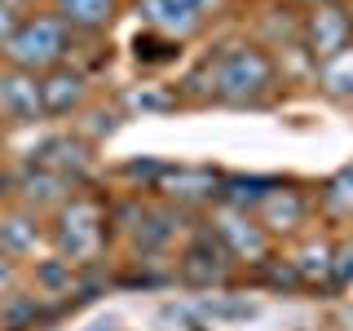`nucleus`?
Here are the masks:
<instances>
[{
    "label": "nucleus",
    "instance_id": "nucleus-8",
    "mask_svg": "<svg viewBox=\"0 0 353 331\" xmlns=\"http://www.w3.org/2000/svg\"><path fill=\"white\" fill-rule=\"evenodd\" d=\"M234 270V261H230V252L221 248V239L212 230H203V234H194L185 243L181 261H176V274H181L190 287H216L225 283V274Z\"/></svg>",
    "mask_w": 353,
    "mask_h": 331
},
{
    "label": "nucleus",
    "instance_id": "nucleus-21",
    "mask_svg": "<svg viewBox=\"0 0 353 331\" xmlns=\"http://www.w3.org/2000/svg\"><path fill=\"white\" fill-rule=\"evenodd\" d=\"M176 40L172 36H159V31H150L146 40L137 36V58H146V62H168V58H176Z\"/></svg>",
    "mask_w": 353,
    "mask_h": 331
},
{
    "label": "nucleus",
    "instance_id": "nucleus-5",
    "mask_svg": "<svg viewBox=\"0 0 353 331\" xmlns=\"http://www.w3.org/2000/svg\"><path fill=\"white\" fill-rule=\"evenodd\" d=\"M9 194H18L22 208H31V212H44V208H58L66 203V199L75 194V181L53 168H44V163H22V168L14 172V181H9Z\"/></svg>",
    "mask_w": 353,
    "mask_h": 331
},
{
    "label": "nucleus",
    "instance_id": "nucleus-14",
    "mask_svg": "<svg viewBox=\"0 0 353 331\" xmlns=\"http://www.w3.org/2000/svg\"><path fill=\"white\" fill-rule=\"evenodd\" d=\"M141 18H146V27L150 31H159V36H172V40H181V36H190V31L203 27V14H194V9H185V5H176V0H141Z\"/></svg>",
    "mask_w": 353,
    "mask_h": 331
},
{
    "label": "nucleus",
    "instance_id": "nucleus-28",
    "mask_svg": "<svg viewBox=\"0 0 353 331\" xmlns=\"http://www.w3.org/2000/svg\"><path fill=\"white\" fill-rule=\"evenodd\" d=\"M301 5H309V9H318V5H331V0H301Z\"/></svg>",
    "mask_w": 353,
    "mask_h": 331
},
{
    "label": "nucleus",
    "instance_id": "nucleus-1",
    "mask_svg": "<svg viewBox=\"0 0 353 331\" xmlns=\"http://www.w3.org/2000/svg\"><path fill=\"white\" fill-rule=\"evenodd\" d=\"M190 84H203L208 102H225V106H256L274 93L279 71L274 58L261 44H225L221 53H212Z\"/></svg>",
    "mask_w": 353,
    "mask_h": 331
},
{
    "label": "nucleus",
    "instance_id": "nucleus-29",
    "mask_svg": "<svg viewBox=\"0 0 353 331\" xmlns=\"http://www.w3.org/2000/svg\"><path fill=\"white\" fill-rule=\"evenodd\" d=\"M0 5H9V9H18V14H22V0H0Z\"/></svg>",
    "mask_w": 353,
    "mask_h": 331
},
{
    "label": "nucleus",
    "instance_id": "nucleus-15",
    "mask_svg": "<svg viewBox=\"0 0 353 331\" xmlns=\"http://www.w3.org/2000/svg\"><path fill=\"white\" fill-rule=\"evenodd\" d=\"M53 14L71 31H106L119 14V0H53Z\"/></svg>",
    "mask_w": 353,
    "mask_h": 331
},
{
    "label": "nucleus",
    "instance_id": "nucleus-16",
    "mask_svg": "<svg viewBox=\"0 0 353 331\" xmlns=\"http://www.w3.org/2000/svg\"><path fill=\"white\" fill-rule=\"evenodd\" d=\"M274 185L279 181H270V177H225V181H221V203L234 208V212H248V208L256 212V203Z\"/></svg>",
    "mask_w": 353,
    "mask_h": 331
},
{
    "label": "nucleus",
    "instance_id": "nucleus-25",
    "mask_svg": "<svg viewBox=\"0 0 353 331\" xmlns=\"http://www.w3.org/2000/svg\"><path fill=\"white\" fill-rule=\"evenodd\" d=\"M18 9H9V5H0V49H5V40L9 36H14V31H18Z\"/></svg>",
    "mask_w": 353,
    "mask_h": 331
},
{
    "label": "nucleus",
    "instance_id": "nucleus-12",
    "mask_svg": "<svg viewBox=\"0 0 353 331\" xmlns=\"http://www.w3.org/2000/svg\"><path fill=\"white\" fill-rule=\"evenodd\" d=\"M49 239V230L40 225V212H31V208H9V212H0V252L5 257H31V252L40 248V243Z\"/></svg>",
    "mask_w": 353,
    "mask_h": 331
},
{
    "label": "nucleus",
    "instance_id": "nucleus-3",
    "mask_svg": "<svg viewBox=\"0 0 353 331\" xmlns=\"http://www.w3.org/2000/svg\"><path fill=\"white\" fill-rule=\"evenodd\" d=\"M66 53H71V27L58 14H31L5 40L0 58H5V66H18L27 75H44L53 66H62Z\"/></svg>",
    "mask_w": 353,
    "mask_h": 331
},
{
    "label": "nucleus",
    "instance_id": "nucleus-10",
    "mask_svg": "<svg viewBox=\"0 0 353 331\" xmlns=\"http://www.w3.org/2000/svg\"><path fill=\"white\" fill-rule=\"evenodd\" d=\"M252 217L261 221L265 234H292V230H301L305 221H309V194L296 190V185H283L279 181L256 203V212H252Z\"/></svg>",
    "mask_w": 353,
    "mask_h": 331
},
{
    "label": "nucleus",
    "instance_id": "nucleus-17",
    "mask_svg": "<svg viewBox=\"0 0 353 331\" xmlns=\"http://www.w3.org/2000/svg\"><path fill=\"white\" fill-rule=\"evenodd\" d=\"M318 84H323V93L340 97V102H353V44L340 49L336 58L318 62Z\"/></svg>",
    "mask_w": 353,
    "mask_h": 331
},
{
    "label": "nucleus",
    "instance_id": "nucleus-24",
    "mask_svg": "<svg viewBox=\"0 0 353 331\" xmlns=\"http://www.w3.org/2000/svg\"><path fill=\"white\" fill-rule=\"evenodd\" d=\"M124 172L132 177V181L159 185V177H163V163H154V159H132V163H124Z\"/></svg>",
    "mask_w": 353,
    "mask_h": 331
},
{
    "label": "nucleus",
    "instance_id": "nucleus-22",
    "mask_svg": "<svg viewBox=\"0 0 353 331\" xmlns=\"http://www.w3.org/2000/svg\"><path fill=\"white\" fill-rule=\"evenodd\" d=\"M261 270H265V283H270V287H305L292 261H265Z\"/></svg>",
    "mask_w": 353,
    "mask_h": 331
},
{
    "label": "nucleus",
    "instance_id": "nucleus-19",
    "mask_svg": "<svg viewBox=\"0 0 353 331\" xmlns=\"http://www.w3.org/2000/svg\"><path fill=\"white\" fill-rule=\"evenodd\" d=\"M296 274H301V283H318V279H331V265H336V248L323 239H309L301 252L292 257Z\"/></svg>",
    "mask_w": 353,
    "mask_h": 331
},
{
    "label": "nucleus",
    "instance_id": "nucleus-11",
    "mask_svg": "<svg viewBox=\"0 0 353 331\" xmlns=\"http://www.w3.org/2000/svg\"><path fill=\"white\" fill-rule=\"evenodd\" d=\"M221 181H225V177L212 172V168H163L154 190H163L176 208H199V203L221 199Z\"/></svg>",
    "mask_w": 353,
    "mask_h": 331
},
{
    "label": "nucleus",
    "instance_id": "nucleus-23",
    "mask_svg": "<svg viewBox=\"0 0 353 331\" xmlns=\"http://www.w3.org/2000/svg\"><path fill=\"white\" fill-rule=\"evenodd\" d=\"M18 287H22V270H18V261L0 252V301H14Z\"/></svg>",
    "mask_w": 353,
    "mask_h": 331
},
{
    "label": "nucleus",
    "instance_id": "nucleus-7",
    "mask_svg": "<svg viewBox=\"0 0 353 331\" xmlns=\"http://www.w3.org/2000/svg\"><path fill=\"white\" fill-rule=\"evenodd\" d=\"M301 36H305L309 58L327 62V58H336L340 49L353 44V18H349V9H340V5H318V9L305 14Z\"/></svg>",
    "mask_w": 353,
    "mask_h": 331
},
{
    "label": "nucleus",
    "instance_id": "nucleus-30",
    "mask_svg": "<svg viewBox=\"0 0 353 331\" xmlns=\"http://www.w3.org/2000/svg\"><path fill=\"white\" fill-rule=\"evenodd\" d=\"M93 331H115V323H97V327H93Z\"/></svg>",
    "mask_w": 353,
    "mask_h": 331
},
{
    "label": "nucleus",
    "instance_id": "nucleus-13",
    "mask_svg": "<svg viewBox=\"0 0 353 331\" xmlns=\"http://www.w3.org/2000/svg\"><path fill=\"white\" fill-rule=\"evenodd\" d=\"M31 163H44V168L80 181V177L88 172V141L84 137H49L44 146L31 150Z\"/></svg>",
    "mask_w": 353,
    "mask_h": 331
},
{
    "label": "nucleus",
    "instance_id": "nucleus-9",
    "mask_svg": "<svg viewBox=\"0 0 353 331\" xmlns=\"http://www.w3.org/2000/svg\"><path fill=\"white\" fill-rule=\"evenodd\" d=\"M40 102H44V119H62V115L84 110V102H88V80H84V71H75L71 62L44 71V75H40Z\"/></svg>",
    "mask_w": 353,
    "mask_h": 331
},
{
    "label": "nucleus",
    "instance_id": "nucleus-27",
    "mask_svg": "<svg viewBox=\"0 0 353 331\" xmlns=\"http://www.w3.org/2000/svg\"><path fill=\"white\" fill-rule=\"evenodd\" d=\"M176 5H185V9H194V14H203V0H176Z\"/></svg>",
    "mask_w": 353,
    "mask_h": 331
},
{
    "label": "nucleus",
    "instance_id": "nucleus-26",
    "mask_svg": "<svg viewBox=\"0 0 353 331\" xmlns=\"http://www.w3.org/2000/svg\"><path fill=\"white\" fill-rule=\"evenodd\" d=\"M9 181H14V172H9V163H5V150H0V194H9Z\"/></svg>",
    "mask_w": 353,
    "mask_h": 331
},
{
    "label": "nucleus",
    "instance_id": "nucleus-4",
    "mask_svg": "<svg viewBox=\"0 0 353 331\" xmlns=\"http://www.w3.org/2000/svg\"><path fill=\"white\" fill-rule=\"evenodd\" d=\"M44 119L40 102V75H27L18 66H0V124L31 128Z\"/></svg>",
    "mask_w": 353,
    "mask_h": 331
},
{
    "label": "nucleus",
    "instance_id": "nucleus-6",
    "mask_svg": "<svg viewBox=\"0 0 353 331\" xmlns=\"http://www.w3.org/2000/svg\"><path fill=\"white\" fill-rule=\"evenodd\" d=\"M212 234L221 239V248L230 252V261H234V265H265V261H270V234H265L261 221L248 217V212L225 208V212L216 217Z\"/></svg>",
    "mask_w": 353,
    "mask_h": 331
},
{
    "label": "nucleus",
    "instance_id": "nucleus-18",
    "mask_svg": "<svg viewBox=\"0 0 353 331\" xmlns=\"http://www.w3.org/2000/svg\"><path fill=\"white\" fill-rule=\"evenodd\" d=\"M176 212H150V208H141L137 212V243H141V252H159V248H168V243L176 239Z\"/></svg>",
    "mask_w": 353,
    "mask_h": 331
},
{
    "label": "nucleus",
    "instance_id": "nucleus-2",
    "mask_svg": "<svg viewBox=\"0 0 353 331\" xmlns=\"http://www.w3.org/2000/svg\"><path fill=\"white\" fill-rule=\"evenodd\" d=\"M106 225H110V208L97 194L75 190L58 212H53L49 243H53V252H58L66 265L88 270L93 261H102V248H106V234H110Z\"/></svg>",
    "mask_w": 353,
    "mask_h": 331
},
{
    "label": "nucleus",
    "instance_id": "nucleus-20",
    "mask_svg": "<svg viewBox=\"0 0 353 331\" xmlns=\"http://www.w3.org/2000/svg\"><path fill=\"white\" fill-rule=\"evenodd\" d=\"M318 203H323V212L336 217V221L353 217V168H340L336 177H331V181L323 185V194H318Z\"/></svg>",
    "mask_w": 353,
    "mask_h": 331
}]
</instances>
